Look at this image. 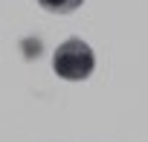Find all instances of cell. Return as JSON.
Returning <instances> with one entry per match:
<instances>
[{"mask_svg":"<svg viewBox=\"0 0 148 142\" xmlns=\"http://www.w3.org/2000/svg\"><path fill=\"white\" fill-rule=\"evenodd\" d=\"M38 3L49 12H58V15H67V12H76L84 0H38Z\"/></svg>","mask_w":148,"mask_h":142,"instance_id":"2","label":"cell"},{"mask_svg":"<svg viewBox=\"0 0 148 142\" xmlns=\"http://www.w3.org/2000/svg\"><path fill=\"white\" fill-rule=\"evenodd\" d=\"M52 67H55V73L67 81H82L93 73V67H96V58H93V49L79 41V38H70L64 41L55 55H52Z\"/></svg>","mask_w":148,"mask_h":142,"instance_id":"1","label":"cell"}]
</instances>
